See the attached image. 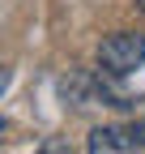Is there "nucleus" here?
Returning <instances> with one entry per match:
<instances>
[{
    "label": "nucleus",
    "instance_id": "nucleus-1",
    "mask_svg": "<svg viewBox=\"0 0 145 154\" xmlns=\"http://www.w3.org/2000/svg\"><path fill=\"white\" fill-rule=\"evenodd\" d=\"M98 73L111 77V82H120V77H132L141 64H145V34L137 30H111L98 43Z\"/></svg>",
    "mask_w": 145,
    "mask_h": 154
},
{
    "label": "nucleus",
    "instance_id": "nucleus-2",
    "mask_svg": "<svg viewBox=\"0 0 145 154\" xmlns=\"http://www.w3.org/2000/svg\"><path fill=\"white\" fill-rule=\"evenodd\" d=\"M85 150H90V154H145V120L90 128Z\"/></svg>",
    "mask_w": 145,
    "mask_h": 154
},
{
    "label": "nucleus",
    "instance_id": "nucleus-3",
    "mask_svg": "<svg viewBox=\"0 0 145 154\" xmlns=\"http://www.w3.org/2000/svg\"><path fill=\"white\" fill-rule=\"evenodd\" d=\"M137 9H141V17H145V0H137Z\"/></svg>",
    "mask_w": 145,
    "mask_h": 154
},
{
    "label": "nucleus",
    "instance_id": "nucleus-4",
    "mask_svg": "<svg viewBox=\"0 0 145 154\" xmlns=\"http://www.w3.org/2000/svg\"><path fill=\"white\" fill-rule=\"evenodd\" d=\"M0 133H4V120H0Z\"/></svg>",
    "mask_w": 145,
    "mask_h": 154
}]
</instances>
